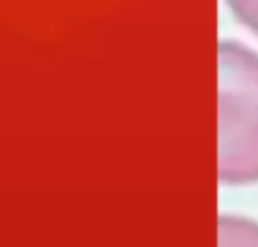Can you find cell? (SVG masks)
I'll use <instances>...</instances> for the list:
<instances>
[{"mask_svg": "<svg viewBox=\"0 0 258 247\" xmlns=\"http://www.w3.org/2000/svg\"><path fill=\"white\" fill-rule=\"evenodd\" d=\"M220 181H258V52L220 41Z\"/></svg>", "mask_w": 258, "mask_h": 247, "instance_id": "cell-1", "label": "cell"}, {"mask_svg": "<svg viewBox=\"0 0 258 247\" xmlns=\"http://www.w3.org/2000/svg\"><path fill=\"white\" fill-rule=\"evenodd\" d=\"M218 247H258V222L238 216H220Z\"/></svg>", "mask_w": 258, "mask_h": 247, "instance_id": "cell-2", "label": "cell"}, {"mask_svg": "<svg viewBox=\"0 0 258 247\" xmlns=\"http://www.w3.org/2000/svg\"><path fill=\"white\" fill-rule=\"evenodd\" d=\"M231 12L258 34V0H227Z\"/></svg>", "mask_w": 258, "mask_h": 247, "instance_id": "cell-3", "label": "cell"}]
</instances>
